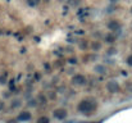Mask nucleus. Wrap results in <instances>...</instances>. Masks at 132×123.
<instances>
[{"instance_id": "nucleus-7", "label": "nucleus", "mask_w": 132, "mask_h": 123, "mask_svg": "<svg viewBox=\"0 0 132 123\" xmlns=\"http://www.w3.org/2000/svg\"><path fill=\"white\" fill-rule=\"evenodd\" d=\"M126 62H127V64H128L130 67H132V54H131V55H128V56H127Z\"/></svg>"}, {"instance_id": "nucleus-6", "label": "nucleus", "mask_w": 132, "mask_h": 123, "mask_svg": "<svg viewBox=\"0 0 132 123\" xmlns=\"http://www.w3.org/2000/svg\"><path fill=\"white\" fill-rule=\"evenodd\" d=\"M37 123H49V119H47L46 117H41V118L37 121Z\"/></svg>"}, {"instance_id": "nucleus-3", "label": "nucleus", "mask_w": 132, "mask_h": 123, "mask_svg": "<svg viewBox=\"0 0 132 123\" xmlns=\"http://www.w3.org/2000/svg\"><path fill=\"white\" fill-rule=\"evenodd\" d=\"M65 116H67V113H65V110H63V109H58V110L54 112V117H55L56 119H64Z\"/></svg>"}, {"instance_id": "nucleus-2", "label": "nucleus", "mask_w": 132, "mask_h": 123, "mask_svg": "<svg viewBox=\"0 0 132 123\" xmlns=\"http://www.w3.org/2000/svg\"><path fill=\"white\" fill-rule=\"evenodd\" d=\"M108 90L110 91V92H116V91H118L119 90V85L117 83V82H114V81H110L109 83H108Z\"/></svg>"}, {"instance_id": "nucleus-4", "label": "nucleus", "mask_w": 132, "mask_h": 123, "mask_svg": "<svg viewBox=\"0 0 132 123\" xmlns=\"http://www.w3.org/2000/svg\"><path fill=\"white\" fill-rule=\"evenodd\" d=\"M73 82L77 83V85H82V83L86 82V78H85V76H82V75H76V76L73 77Z\"/></svg>"}, {"instance_id": "nucleus-8", "label": "nucleus", "mask_w": 132, "mask_h": 123, "mask_svg": "<svg viewBox=\"0 0 132 123\" xmlns=\"http://www.w3.org/2000/svg\"><path fill=\"white\" fill-rule=\"evenodd\" d=\"M1 109H3V103L0 101V110H1Z\"/></svg>"}, {"instance_id": "nucleus-5", "label": "nucleus", "mask_w": 132, "mask_h": 123, "mask_svg": "<svg viewBox=\"0 0 132 123\" xmlns=\"http://www.w3.org/2000/svg\"><path fill=\"white\" fill-rule=\"evenodd\" d=\"M30 118H31V114L27 113V112H24V113H22V114L19 116V119H21V121H28Z\"/></svg>"}, {"instance_id": "nucleus-1", "label": "nucleus", "mask_w": 132, "mask_h": 123, "mask_svg": "<svg viewBox=\"0 0 132 123\" xmlns=\"http://www.w3.org/2000/svg\"><path fill=\"white\" fill-rule=\"evenodd\" d=\"M95 109H96V105H95L92 101H88V100L81 101L80 105H78V110H80L82 114H91Z\"/></svg>"}]
</instances>
